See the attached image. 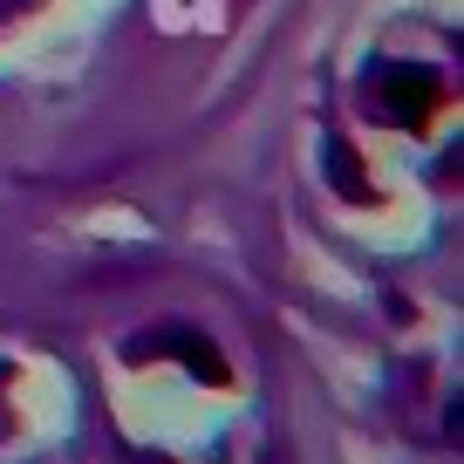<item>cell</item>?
Returning <instances> with one entry per match:
<instances>
[{"mask_svg":"<svg viewBox=\"0 0 464 464\" xmlns=\"http://www.w3.org/2000/svg\"><path fill=\"white\" fill-rule=\"evenodd\" d=\"M369 116H382V123H396V130H417L423 116L444 102V82H437V69H410V62H376L369 69Z\"/></svg>","mask_w":464,"mask_h":464,"instance_id":"1","label":"cell"},{"mask_svg":"<svg viewBox=\"0 0 464 464\" xmlns=\"http://www.w3.org/2000/svg\"><path fill=\"white\" fill-rule=\"evenodd\" d=\"M144 348H171V355H178V369H198V376L212 382V390H218V382H232V369L218 362V348L205 342V334H185V328H164V334H150V342H130V355H144Z\"/></svg>","mask_w":464,"mask_h":464,"instance_id":"2","label":"cell"},{"mask_svg":"<svg viewBox=\"0 0 464 464\" xmlns=\"http://www.w3.org/2000/svg\"><path fill=\"white\" fill-rule=\"evenodd\" d=\"M328 178H334V191H342V198H369L362 164H348V150H342V144H328Z\"/></svg>","mask_w":464,"mask_h":464,"instance_id":"3","label":"cell"},{"mask_svg":"<svg viewBox=\"0 0 464 464\" xmlns=\"http://www.w3.org/2000/svg\"><path fill=\"white\" fill-rule=\"evenodd\" d=\"M28 7H34V0H0V28H7L14 14H28Z\"/></svg>","mask_w":464,"mask_h":464,"instance_id":"4","label":"cell"}]
</instances>
